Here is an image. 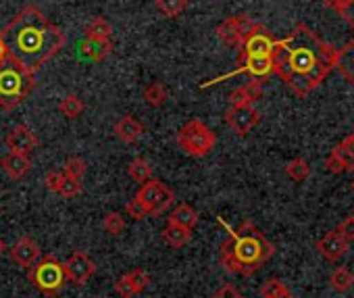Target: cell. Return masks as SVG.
I'll list each match as a JSON object with an SVG mask.
<instances>
[{
    "instance_id": "7dc6e473",
    "label": "cell",
    "mask_w": 354,
    "mask_h": 298,
    "mask_svg": "<svg viewBox=\"0 0 354 298\" xmlns=\"http://www.w3.org/2000/svg\"><path fill=\"white\" fill-rule=\"evenodd\" d=\"M352 190H354V182H352Z\"/></svg>"
},
{
    "instance_id": "f35d334b",
    "label": "cell",
    "mask_w": 354,
    "mask_h": 298,
    "mask_svg": "<svg viewBox=\"0 0 354 298\" xmlns=\"http://www.w3.org/2000/svg\"><path fill=\"white\" fill-rule=\"evenodd\" d=\"M211 298H244V296H242V292H240L234 283H223V286H219V288L213 292Z\"/></svg>"
},
{
    "instance_id": "7c38bea8",
    "label": "cell",
    "mask_w": 354,
    "mask_h": 298,
    "mask_svg": "<svg viewBox=\"0 0 354 298\" xmlns=\"http://www.w3.org/2000/svg\"><path fill=\"white\" fill-rule=\"evenodd\" d=\"M348 248H350V242H348L337 230H331V232H327L325 236H321V238L317 240V250H319V254H321L325 261H331V263L339 261V259L348 252Z\"/></svg>"
},
{
    "instance_id": "30bf717a",
    "label": "cell",
    "mask_w": 354,
    "mask_h": 298,
    "mask_svg": "<svg viewBox=\"0 0 354 298\" xmlns=\"http://www.w3.org/2000/svg\"><path fill=\"white\" fill-rule=\"evenodd\" d=\"M275 40L277 38H273L271 32L265 26H261L254 34H250L242 42V46L238 48L240 50L238 57H271L275 48Z\"/></svg>"
},
{
    "instance_id": "7a4b0ae2",
    "label": "cell",
    "mask_w": 354,
    "mask_h": 298,
    "mask_svg": "<svg viewBox=\"0 0 354 298\" xmlns=\"http://www.w3.org/2000/svg\"><path fill=\"white\" fill-rule=\"evenodd\" d=\"M0 36L9 48V59L17 61L32 73H38L67 44L63 30L57 28L36 5L21 9Z\"/></svg>"
},
{
    "instance_id": "74e56055",
    "label": "cell",
    "mask_w": 354,
    "mask_h": 298,
    "mask_svg": "<svg viewBox=\"0 0 354 298\" xmlns=\"http://www.w3.org/2000/svg\"><path fill=\"white\" fill-rule=\"evenodd\" d=\"M63 180H65V174H63V171H48V174L44 176V184H46V188H48L50 192H55V194H59Z\"/></svg>"
},
{
    "instance_id": "5bb4252c",
    "label": "cell",
    "mask_w": 354,
    "mask_h": 298,
    "mask_svg": "<svg viewBox=\"0 0 354 298\" xmlns=\"http://www.w3.org/2000/svg\"><path fill=\"white\" fill-rule=\"evenodd\" d=\"M113 133L119 142L123 144H136L138 140H142L144 136V123L140 119H136L133 115H123L115 127H113Z\"/></svg>"
},
{
    "instance_id": "7402d4cb",
    "label": "cell",
    "mask_w": 354,
    "mask_h": 298,
    "mask_svg": "<svg viewBox=\"0 0 354 298\" xmlns=\"http://www.w3.org/2000/svg\"><path fill=\"white\" fill-rule=\"evenodd\" d=\"M142 98H144V102H146L148 106L160 109V106L167 102V98H169V90H167L165 84H160V82H150V84L144 88Z\"/></svg>"
},
{
    "instance_id": "277c9868",
    "label": "cell",
    "mask_w": 354,
    "mask_h": 298,
    "mask_svg": "<svg viewBox=\"0 0 354 298\" xmlns=\"http://www.w3.org/2000/svg\"><path fill=\"white\" fill-rule=\"evenodd\" d=\"M36 84V73L24 69L13 59H7L0 65V109H17L34 92Z\"/></svg>"
},
{
    "instance_id": "9c48e42d",
    "label": "cell",
    "mask_w": 354,
    "mask_h": 298,
    "mask_svg": "<svg viewBox=\"0 0 354 298\" xmlns=\"http://www.w3.org/2000/svg\"><path fill=\"white\" fill-rule=\"evenodd\" d=\"M223 121L234 133L248 136L261 123V113L254 106H230L223 115Z\"/></svg>"
},
{
    "instance_id": "44dd1931",
    "label": "cell",
    "mask_w": 354,
    "mask_h": 298,
    "mask_svg": "<svg viewBox=\"0 0 354 298\" xmlns=\"http://www.w3.org/2000/svg\"><path fill=\"white\" fill-rule=\"evenodd\" d=\"M331 153L339 159V163L344 165V171H354V133L346 136Z\"/></svg>"
},
{
    "instance_id": "1f68e13d",
    "label": "cell",
    "mask_w": 354,
    "mask_h": 298,
    "mask_svg": "<svg viewBox=\"0 0 354 298\" xmlns=\"http://www.w3.org/2000/svg\"><path fill=\"white\" fill-rule=\"evenodd\" d=\"M290 294V288L277 279V277H269L263 286H261V298H283Z\"/></svg>"
},
{
    "instance_id": "52a82bcc",
    "label": "cell",
    "mask_w": 354,
    "mask_h": 298,
    "mask_svg": "<svg viewBox=\"0 0 354 298\" xmlns=\"http://www.w3.org/2000/svg\"><path fill=\"white\" fill-rule=\"evenodd\" d=\"M136 198H140L146 205L148 213L156 217V215H162L175 203V192L165 182L152 178L140 186V190L136 192Z\"/></svg>"
},
{
    "instance_id": "6da1fadb",
    "label": "cell",
    "mask_w": 354,
    "mask_h": 298,
    "mask_svg": "<svg viewBox=\"0 0 354 298\" xmlns=\"http://www.w3.org/2000/svg\"><path fill=\"white\" fill-rule=\"evenodd\" d=\"M271 59L273 75H277L296 96L304 98L335 69L337 48L306 24H298L290 36L275 40Z\"/></svg>"
},
{
    "instance_id": "f6af8a7d",
    "label": "cell",
    "mask_w": 354,
    "mask_h": 298,
    "mask_svg": "<svg viewBox=\"0 0 354 298\" xmlns=\"http://www.w3.org/2000/svg\"><path fill=\"white\" fill-rule=\"evenodd\" d=\"M7 250V244H5V240L3 238H0V257H3V252Z\"/></svg>"
},
{
    "instance_id": "3957f363",
    "label": "cell",
    "mask_w": 354,
    "mask_h": 298,
    "mask_svg": "<svg viewBox=\"0 0 354 298\" xmlns=\"http://www.w3.org/2000/svg\"><path fill=\"white\" fill-rule=\"evenodd\" d=\"M273 254L275 246L248 219L242 221L238 230L230 232V236L219 244V261L223 269L240 277H250L261 271Z\"/></svg>"
},
{
    "instance_id": "d4e9b609",
    "label": "cell",
    "mask_w": 354,
    "mask_h": 298,
    "mask_svg": "<svg viewBox=\"0 0 354 298\" xmlns=\"http://www.w3.org/2000/svg\"><path fill=\"white\" fill-rule=\"evenodd\" d=\"M127 176L136 182V184H144L148 180L154 178L152 165L144 159V157H136L129 165H127Z\"/></svg>"
},
{
    "instance_id": "ac0fdd59",
    "label": "cell",
    "mask_w": 354,
    "mask_h": 298,
    "mask_svg": "<svg viewBox=\"0 0 354 298\" xmlns=\"http://www.w3.org/2000/svg\"><path fill=\"white\" fill-rule=\"evenodd\" d=\"M160 238L169 248H184L186 244L192 242L194 234H192V230H186L182 225H175V223L167 221V225L160 232Z\"/></svg>"
},
{
    "instance_id": "8fae6325",
    "label": "cell",
    "mask_w": 354,
    "mask_h": 298,
    "mask_svg": "<svg viewBox=\"0 0 354 298\" xmlns=\"http://www.w3.org/2000/svg\"><path fill=\"white\" fill-rule=\"evenodd\" d=\"M5 144H7L9 151H13V153L32 155L36 148H38V144H40V138H38V133L28 123H19V125H15L7 133Z\"/></svg>"
},
{
    "instance_id": "9a60e30c",
    "label": "cell",
    "mask_w": 354,
    "mask_h": 298,
    "mask_svg": "<svg viewBox=\"0 0 354 298\" xmlns=\"http://www.w3.org/2000/svg\"><path fill=\"white\" fill-rule=\"evenodd\" d=\"M0 167L3 171L11 178V180H24L30 171H32V159L30 155L24 153H9L0 159Z\"/></svg>"
},
{
    "instance_id": "ee69618b",
    "label": "cell",
    "mask_w": 354,
    "mask_h": 298,
    "mask_svg": "<svg viewBox=\"0 0 354 298\" xmlns=\"http://www.w3.org/2000/svg\"><path fill=\"white\" fill-rule=\"evenodd\" d=\"M7 59H9V48H7V44H5V40H3V36H0V65H3Z\"/></svg>"
},
{
    "instance_id": "60d3db41",
    "label": "cell",
    "mask_w": 354,
    "mask_h": 298,
    "mask_svg": "<svg viewBox=\"0 0 354 298\" xmlns=\"http://www.w3.org/2000/svg\"><path fill=\"white\" fill-rule=\"evenodd\" d=\"M323 167H325V171H327V174H333V176L344 174V165L339 163V159H337L333 153H329V155H327V159H325Z\"/></svg>"
},
{
    "instance_id": "7bdbcfd3",
    "label": "cell",
    "mask_w": 354,
    "mask_h": 298,
    "mask_svg": "<svg viewBox=\"0 0 354 298\" xmlns=\"http://www.w3.org/2000/svg\"><path fill=\"white\" fill-rule=\"evenodd\" d=\"M339 17H344V21L354 30V0H350L348 3V7L339 13Z\"/></svg>"
},
{
    "instance_id": "836d02e7",
    "label": "cell",
    "mask_w": 354,
    "mask_h": 298,
    "mask_svg": "<svg viewBox=\"0 0 354 298\" xmlns=\"http://www.w3.org/2000/svg\"><path fill=\"white\" fill-rule=\"evenodd\" d=\"M63 174L67 178L84 180V176L88 174V163L82 157H69L67 163H65V167H63Z\"/></svg>"
},
{
    "instance_id": "ffe728a7",
    "label": "cell",
    "mask_w": 354,
    "mask_h": 298,
    "mask_svg": "<svg viewBox=\"0 0 354 298\" xmlns=\"http://www.w3.org/2000/svg\"><path fill=\"white\" fill-rule=\"evenodd\" d=\"M198 211L188 205V203H180L169 215V223H175V225H182L186 230H194L198 225Z\"/></svg>"
},
{
    "instance_id": "f546056e",
    "label": "cell",
    "mask_w": 354,
    "mask_h": 298,
    "mask_svg": "<svg viewBox=\"0 0 354 298\" xmlns=\"http://www.w3.org/2000/svg\"><path fill=\"white\" fill-rule=\"evenodd\" d=\"M125 227H127V221L119 211H109L102 217V230L111 236H121L125 232Z\"/></svg>"
},
{
    "instance_id": "4316f807",
    "label": "cell",
    "mask_w": 354,
    "mask_h": 298,
    "mask_svg": "<svg viewBox=\"0 0 354 298\" xmlns=\"http://www.w3.org/2000/svg\"><path fill=\"white\" fill-rule=\"evenodd\" d=\"M154 5L158 9V13L167 19H177L188 7L190 0H154Z\"/></svg>"
},
{
    "instance_id": "e0dca14e",
    "label": "cell",
    "mask_w": 354,
    "mask_h": 298,
    "mask_svg": "<svg viewBox=\"0 0 354 298\" xmlns=\"http://www.w3.org/2000/svg\"><path fill=\"white\" fill-rule=\"evenodd\" d=\"M111 53H113V42L111 40H90V38H84L80 42V57L86 59V61L100 63V61L109 59Z\"/></svg>"
},
{
    "instance_id": "4fadbf2b",
    "label": "cell",
    "mask_w": 354,
    "mask_h": 298,
    "mask_svg": "<svg viewBox=\"0 0 354 298\" xmlns=\"http://www.w3.org/2000/svg\"><path fill=\"white\" fill-rule=\"evenodd\" d=\"M11 259L15 265L19 267H32L40 257H42V248L40 244L32 238V236H21L9 250Z\"/></svg>"
},
{
    "instance_id": "f1b7e54d",
    "label": "cell",
    "mask_w": 354,
    "mask_h": 298,
    "mask_svg": "<svg viewBox=\"0 0 354 298\" xmlns=\"http://www.w3.org/2000/svg\"><path fill=\"white\" fill-rule=\"evenodd\" d=\"M86 104L77 94H67L61 102H59V111L67 117V119H77L84 113Z\"/></svg>"
},
{
    "instance_id": "484cf974",
    "label": "cell",
    "mask_w": 354,
    "mask_h": 298,
    "mask_svg": "<svg viewBox=\"0 0 354 298\" xmlns=\"http://www.w3.org/2000/svg\"><path fill=\"white\" fill-rule=\"evenodd\" d=\"M329 286H331L335 292L346 294V292H350L352 286H354V273H352L348 267H335L333 273L329 275Z\"/></svg>"
},
{
    "instance_id": "8992f818",
    "label": "cell",
    "mask_w": 354,
    "mask_h": 298,
    "mask_svg": "<svg viewBox=\"0 0 354 298\" xmlns=\"http://www.w3.org/2000/svg\"><path fill=\"white\" fill-rule=\"evenodd\" d=\"M175 142L192 159H203L213 153L217 144V133L201 119L186 121L175 133Z\"/></svg>"
},
{
    "instance_id": "b9f144b4",
    "label": "cell",
    "mask_w": 354,
    "mask_h": 298,
    "mask_svg": "<svg viewBox=\"0 0 354 298\" xmlns=\"http://www.w3.org/2000/svg\"><path fill=\"white\" fill-rule=\"evenodd\" d=\"M321 3L327 7V9H331V11H335L337 15L348 7V3H350V0H321Z\"/></svg>"
},
{
    "instance_id": "5b68a950",
    "label": "cell",
    "mask_w": 354,
    "mask_h": 298,
    "mask_svg": "<svg viewBox=\"0 0 354 298\" xmlns=\"http://www.w3.org/2000/svg\"><path fill=\"white\" fill-rule=\"evenodd\" d=\"M28 279L46 298L59 296L69 283L67 273H65V265L53 254H44L32 267H28Z\"/></svg>"
},
{
    "instance_id": "bcb514c9",
    "label": "cell",
    "mask_w": 354,
    "mask_h": 298,
    "mask_svg": "<svg viewBox=\"0 0 354 298\" xmlns=\"http://www.w3.org/2000/svg\"><path fill=\"white\" fill-rule=\"evenodd\" d=\"M283 298H294V296H292V292H290V294H288V296H283Z\"/></svg>"
},
{
    "instance_id": "2e32d148",
    "label": "cell",
    "mask_w": 354,
    "mask_h": 298,
    "mask_svg": "<svg viewBox=\"0 0 354 298\" xmlns=\"http://www.w3.org/2000/svg\"><path fill=\"white\" fill-rule=\"evenodd\" d=\"M261 96H263V82L250 80L248 84L230 92V104L232 106H252L257 100H261Z\"/></svg>"
},
{
    "instance_id": "e575fe53",
    "label": "cell",
    "mask_w": 354,
    "mask_h": 298,
    "mask_svg": "<svg viewBox=\"0 0 354 298\" xmlns=\"http://www.w3.org/2000/svg\"><path fill=\"white\" fill-rule=\"evenodd\" d=\"M82 190H84L82 180H75V178H67V176H65V180H63V184H61V190H59V196H63L65 201H71V198L80 196Z\"/></svg>"
},
{
    "instance_id": "d6a6232c",
    "label": "cell",
    "mask_w": 354,
    "mask_h": 298,
    "mask_svg": "<svg viewBox=\"0 0 354 298\" xmlns=\"http://www.w3.org/2000/svg\"><path fill=\"white\" fill-rule=\"evenodd\" d=\"M125 275H127V279L131 281V286H133L136 294H142V292L150 286V281H152L150 273H148L146 269H142V267H136V269L127 271Z\"/></svg>"
},
{
    "instance_id": "8d00e7d4",
    "label": "cell",
    "mask_w": 354,
    "mask_h": 298,
    "mask_svg": "<svg viewBox=\"0 0 354 298\" xmlns=\"http://www.w3.org/2000/svg\"><path fill=\"white\" fill-rule=\"evenodd\" d=\"M113 290H115V294H117L119 298H133V296H138V294H136V290H133V286H131V281L127 279V275H125V273H123L121 277H117V279H115Z\"/></svg>"
},
{
    "instance_id": "83f0119b",
    "label": "cell",
    "mask_w": 354,
    "mask_h": 298,
    "mask_svg": "<svg viewBox=\"0 0 354 298\" xmlns=\"http://www.w3.org/2000/svg\"><path fill=\"white\" fill-rule=\"evenodd\" d=\"M286 176H288L292 182H296V184L308 180V176H310V165H308V161L302 159V157L292 159V161L286 165Z\"/></svg>"
},
{
    "instance_id": "ba28073f",
    "label": "cell",
    "mask_w": 354,
    "mask_h": 298,
    "mask_svg": "<svg viewBox=\"0 0 354 298\" xmlns=\"http://www.w3.org/2000/svg\"><path fill=\"white\" fill-rule=\"evenodd\" d=\"M63 265H65V273H67L69 283H73V286H77V288L86 286V283L96 275V269H98L96 263L90 259V254L84 252V250L71 252L69 259H67Z\"/></svg>"
},
{
    "instance_id": "d590c367",
    "label": "cell",
    "mask_w": 354,
    "mask_h": 298,
    "mask_svg": "<svg viewBox=\"0 0 354 298\" xmlns=\"http://www.w3.org/2000/svg\"><path fill=\"white\" fill-rule=\"evenodd\" d=\"M125 213H127L133 221H144L146 217H150V213H148L146 205H144L140 198H136V196L125 205Z\"/></svg>"
},
{
    "instance_id": "cb8c5ba5",
    "label": "cell",
    "mask_w": 354,
    "mask_h": 298,
    "mask_svg": "<svg viewBox=\"0 0 354 298\" xmlns=\"http://www.w3.org/2000/svg\"><path fill=\"white\" fill-rule=\"evenodd\" d=\"M84 36L90 38V40H111L113 28H111V24H109L106 19L94 17V19H90V24H86Z\"/></svg>"
},
{
    "instance_id": "d6986e66",
    "label": "cell",
    "mask_w": 354,
    "mask_h": 298,
    "mask_svg": "<svg viewBox=\"0 0 354 298\" xmlns=\"http://www.w3.org/2000/svg\"><path fill=\"white\" fill-rule=\"evenodd\" d=\"M335 69H337V73H339L348 84H352V88H354V38H352L344 48H337Z\"/></svg>"
},
{
    "instance_id": "ab89813d",
    "label": "cell",
    "mask_w": 354,
    "mask_h": 298,
    "mask_svg": "<svg viewBox=\"0 0 354 298\" xmlns=\"http://www.w3.org/2000/svg\"><path fill=\"white\" fill-rule=\"evenodd\" d=\"M348 242H354V215H350V217H344L339 223H337V227H335Z\"/></svg>"
},
{
    "instance_id": "4dcf8cb0",
    "label": "cell",
    "mask_w": 354,
    "mask_h": 298,
    "mask_svg": "<svg viewBox=\"0 0 354 298\" xmlns=\"http://www.w3.org/2000/svg\"><path fill=\"white\" fill-rule=\"evenodd\" d=\"M234 19V24H236V30H238V36H240V40L244 42L250 34H254L263 24H259V21H254L250 15H246V13H240V15H234L232 17ZM242 46V44H240Z\"/></svg>"
},
{
    "instance_id": "603a6c76",
    "label": "cell",
    "mask_w": 354,
    "mask_h": 298,
    "mask_svg": "<svg viewBox=\"0 0 354 298\" xmlns=\"http://www.w3.org/2000/svg\"><path fill=\"white\" fill-rule=\"evenodd\" d=\"M215 34H217V38H219L225 46H230V48H240V44H242V40H240V36H238V30H236V24H234L232 17L223 19V21L215 28Z\"/></svg>"
}]
</instances>
